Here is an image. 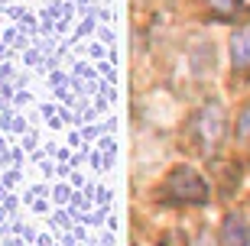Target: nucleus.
<instances>
[{
  "mask_svg": "<svg viewBox=\"0 0 250 246\" xmlns=\"http://www.w3.org/2000/svg\"><path fill=\"white\" fill-rule=\"evenodd\" d=\"M231 65L237 72H250V29H237L231 36Z\"/></svg>",
  "mask_w": 250,
  "mask_h": 246,
  "instance_id": "4",
  "label": "nucleus"
},
{
  "mask_svg": "<svg viewBox=\"0 0 250 246\" xmlns=\"http://www.w3.org/2000/svg\"><path fill=\"white\" fill-rule=\"evenodd\" d=\"M166 191H169V198L179 201V204H205V201H208V185H205V178L198 172H192V169H186V165H179V169L169 172Z\"/></svg>",
  "mask_w": 250,
  "mask_h": 246,
  "instance_id": "1",
  "label": "nucleus"
},
{
  "mask_svg": "<svg viewBox=\"0 0 250 246\" xmlns=\"http://www.w3.org/2000/svg\"><path fill=\"white\" fill-rule=\"evenodd\" d=\"M224 110L218 104H208V107L195 117V136L205 146V152H211V146H218V139L224 136Z\"/></svg>",
  "mask_w": 250,
  "mask_h": 246,
  "instance_id": "2",
  "label": "nucleus"
},
{
  "mask_svg": "<svg viewBox=\"0 0 250 246\" xmlns=\"http://www.w3.org/2000/svg\"><path fill=\"white\" fill-rule=\"evenodd\" d=\"M208 10L218 19H234L244 10V0H208Z\"/></svg>",
  "mask_w": 250,
  "mask_h": 246,
  "instance_id": "5",
  "label": "nucleus"
},
{
  "mask_svg": "<svg viewBox=\"0 0 250 246\" xmlns=\"http://www.w3.org/2000/svg\"><path fill=\"white\" fill-rule=\"evenodd\" d=\"M221 246H250V227L241 214H228L221 224Z\"/></svg>",
  "mask_w": 250,
  "mask_h": 246,
  "instance_id": "3",
  "label": "nucleus"
}]
</instances>
